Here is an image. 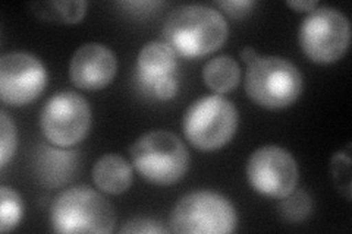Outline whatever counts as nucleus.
<instances>
[{"label":"nucleus","instance_id":"nucleus-4","mask_svg":"<svg viewBox=\"0 0 352 234\" xmlns=\"http://www.w3.org/2000/svg\"><path fill=\"white\" fill-rule=\"evenodd\" d=\"M302 88L300 69L280 56H258L245 73L248 97L266 110H282L292 106L300 98Z\"/></svg>","mask_w":352,"mask_h":234},{"label":"nucleus","instance_id":"nucleus-12","mask_svg":"<svg viewBox=\"0 0 352 234\" xmlns=\"http://www.w3.org/2000/svg\"><path fill=\"white\" fill-rule=\"evenodd\" d=\"M175 50L164 41H150L137 56V82L146 94L163 78L179 73Z\"/></svg>","mask_w":352,"mask_h":234},{"label":"nucleus","instance_id":"nucleus-13","mask_svg":"<svg viewBox=\"0 0 352 234\" xmlns=\"http://www.w3.org/2000/svg\"><path fill=\"white\" fill-rule=\"evenodd\" d=\"M76 165L78 157L74 151H66L54 145L40 147L36 155L37 177L50 189L68 183L76 172Z\"/></svg>","mask_w":352,"mask_h":234},{"label":"nucleus","instance_id":"nucleus-9","mask_svg":"<svg viewBox=\"0 0 352 234\" xmlns=\"http://www.w3.org/2000/svg\"><path fill=\"white\" fill-rule=\"evenodd\" d=\"M248 182L263 196L282 199L296 189L300 170L294 155L278 145H266L250 155Z\"/></svg>","mask_w":352,"mask_h":234},{"label":"nucleus","instance_id":"nucleus-3","mask_svg":"<svg viewBox=\"0 0 352 234\" xmlns=\"http://www.w3.org/2000/svg\"><path fill=\"white\" fill-rule=\"evenodd\" d=\"M132 165L151 185L170 186L184 179L190 167L185 143L169 130H151L129 148Z\"/></svg>","mask_w":352,"mask_h":234},{"label":"nucleus","instance_id":"nucleus-7","mask_svg":"<svg viewBox=\"0 0 352 234\" xmlns=\"http://www.w3.org/2000/svg\"><path fill=\"white\" fill-rule=\"evenodd\" d=\"M298 43L308 59L318 65L336 63L344 58L351 43L349 19L335 8H316L298 31Z\"/></svg>","mask_w":352,"mask_h":234},{"label":"nucleus","instance_id":"nucleus-18","mask_svg":"<svg viewBox=\"0 0 352 234\" xmlns=\"http://www.w3.org/2000/svg\"><path fill=\"white\" fill-rule=\"evenodd\" d=\"M279 213L283 220L289 222H302L313 211V199L305 191H292L280 199Z\"/></svg>","mask_w":352,"mask_h":234},{"label":"nucleus","instance_id":"nucleus-16","mask_svg":"<svg viewBox=\"0 0 352 234\" xmlns=\"http://www.w3.org/2000/svg\"><path fill=\"white\" fill-rule=\"evenodd\" d=\"M88 3L85 0L75 2H40L32 5V10L37 16L49 22L75 25L85 16Z\"/></svg>","mask_w":352,"mask_h":234},{"label":"nucleus","instance_id":"nucleus-1","mask_svg":"<svg viewBox=\"0 0 352 234\" xmlns=\"http://www.w3.org/2000/svg\"><path fill=\"white\" fill-rule=\"evenodd\" d=\"M229 37L226 18L206 5H184L169 14L163 25L164 43L184 58H203L223 46Z\"/></svg>","mask_w":352,"mask_h":234},{"label":"nucleus","instance_id":"nucleus-10","mask_svg":"<svg viewBox=\"0 0 352 234\" xmlns=\"http://www.w3.org/2000/svg\"><path fill=\"white\" fill-rule=\"evenodd\" d=\"M47 71L37 56L10 51L0 59V98L9 106H25L37 100L47 85Z\"/></svg>","mask_w":352,"mask_h":234},{"label":"nucleus","instance_id":"nucleus-23","mask_svg":"<svg viewBox=\"0 0 352 234\" xmlns=\"http://www.w3.org/2000/svg\"><path fill=\"white\" fill-rule=\"evenodd\" d=\"M286 5L291 9L298 10V12H311V10L318 8V3L316 0H288Z\"/></svg>","mask_w":352,"mask_h":234},{"label":"nucleus","instance_id":"nucleus-19","mask_svg":"<svg viewBox=\"0 0 352 234\" xmlns=\"http://www.w3.org/2000/svg\"><path fill=\"white\" fill-rule=\"evenodd\" d=\"M18 147L15 121L5 110L0 111V165L5 167L14 159Z\"/></svg>","mask_w":352,"mask_h":234},{"label":"nucleus","instance_id":"nucleus-2","mask_svg":"<svg viewBox=\"0 0 352 234\" xmlns=\"http://www.w3.org/2000/svg\"><path fill=\"white\" fill-rule=\"evenodd\" d=\"M53 231L60 234H109L116 224L113 205L94 189L75 186L60 192L50 207Z\"/></svg>","mask_w":352,"mask_h":234},{"label":"nucleus","instance_id":"nucleus-24","mask_svg":"<svg viewBox=\"0 0 352 234\" xmlns=\"http://www.w3.org/2000/svg\"><path fill=\"white\" fill-rule=\"evenodd\" d=\"M258 53L252 49V47H244L241 50V59L242 62H244L247 66L254 63L257 59H258Z\"/></svg>","mask_w":352,"mask_h":234},{"label":"nucleus","instance_id":"nucleus-20","mask_svg":"<svg viewBox=\"0 0 352 234\" xmlns=\"http://www.w3.org/2000/svg\"><path fill=\"white\" fill-rule=\"evenodd\" d=\"M332 176L340 192L351 199V160L346 154L338 152L332 159Z\"/></svg>","mask_w":352,"mask_h":234},{"label":"nucleus","instance_id":"nucleus-8","mask_svg":"<svg viewBox=\"0 0 352 234\" xmlns=\"http://www.w3.org/2000/svg\"><path fill=\"white\" fill-rule=\"evenodd\" d=\"M91 108L87 100L75 91H59L52 95L40 113V129L50 145L72 148L90 132Z\"/></svg>","mask_w":352,"mask_h":234},{"label":"nucleus","instance_id":"nucleus-11","mask_svg":"<svg viewBox=\"0 0 352 234\" xmlns=\"http://www.w3.org/2000/svg\"><path fill=\"white\" fill-rule=\"evenodd\" d=\"M118 59L104 44L85 43L76 49L69 63L72 84L85 91L103 90L115 80Z\"/></svg>","mask_w":352,"mask_h":234},{"label":"nucleus","instance_id":"nucleus-5","mask_svg":"<svg viewBox=\"0 0 352 234\" xmlns=\"http://www.w3.org/2000/svg\"><path fill=\"white\" fill-rule=\"evenodd\" d=\"M238 108L223 95H207L195 100L185 110L182 119L184 135L194 148L217 151L226 147L236 133Z\"/></svg>","mask_w":352,"mask_h":234},{"label":"nucleus","instance_id":"nucleus-15","mask_svg":"<svg viewBox=\"0 0 352 234\" xmlns=\"http://www.w3.org/2000/svg\"><path fill=\"white\" fill-rule=\"evenodd\" d=\"M203 81L208 90L217 94L234 91L241 81L239 65L228 54L217 56V58L208 60L204 65Z\"/></svg>","mask_w":352,"mask_h":234},{"label":"nucleus","instance_id":"nucleus-22","mask_svg":"<svg viewBox=\"0 0 352 234\" xmlns=\"http://www.w3.org/2000/svg\"><path fill=\"white\" fill-rule=\"evenodd\" d=\"M216 5L230 18L241 19L251 12V9L256 6V2H252V0H229V2H217Z\"/></svg>","mask_w":352,"mask_h":234},{"label":"nucleus","instance_id":"nucleus-14","mask_svg":"<svg viewBox=\"0 0 352 234\" xmlns=\"http://www.w3.org/2000/svg\"><path fill=\"white\" fill-rule=\"evenodd\" d=\"M132 167L118 154H104L93 167V182L102 192L120 195L132 185Z\"/></svg>","mask_w":352,"mask_h":234},{"label":"nucleus","instance_id":"nucleus-21","mask_svg":"<svg viewBox=\"0 0 352 234\" xmlns=\"http://www.w3.org/2000/svg\"><path fill=\"white\" fill-rule=\"evenodd\" d=\"M170 230L162 226V222L147 217H135L128 220L125 226L120 229V233H146V234H164Z\"/></svg>","mask_w":352,"mask_h":234},{"label":"nucleus","instance_id":"nucleus-17","mask_svg":"<svg viewBox=\"0 0 352 234\" xmlns=\"http://www.w3.org/2000/svg\"><path fill=\"white\" fill-rule=\"evenodd\" d=\"M0 231L8 233L18 227L24 214V202L14 189L2 186L0 189Z\"/></svg>","mask_w":352,"mask_h":234},{"label":"nucleus","instance_id":"nucleus-6","mask_svg":"<svg viewBox=\"0 0 352 234\" xmlns=\"http://www.w3.org/2000/svg\"><path fill=\"white\" fill-rule=\"evenodd\" d=\"M238 214L230 200L213 191L184 195L169 215V230L179 234H228L236 230Z\"/></svg>","mask_w":352,"mask_h":234}]
</instances>
